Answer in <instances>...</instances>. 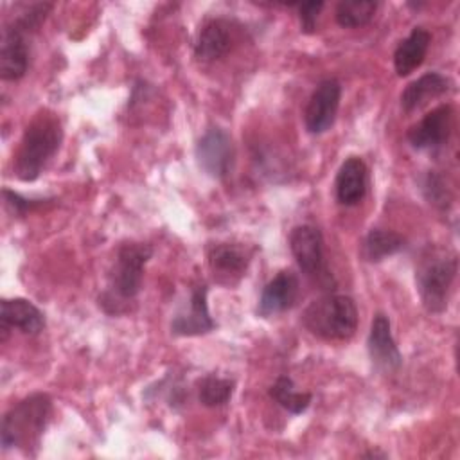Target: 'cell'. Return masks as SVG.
<instances>
[{
  "instance_id": "6da1fadb",
  "label": "cell",
  "mask_w": 460,
  "mask_h": 460,
  "mask_svg": "<svg viewBox=\"0 0 460 460\" xmlns=\"http://www.w3.org/2000/svg\"><path fill=\"white\" fill-rule=\"evenodd\" d=\"M63 138L59 119L50 111H40L25 128L20 140L13 171L22 181L40 176L45 164L56 155Z\"/></svg>"
},
{
  "instance_id": "7a4b0ae2",
  "label": "cell",
  "mask_w": 460,
  "mask_h": 460,
  "mask_svg": "<svg viewBox=\"0 0 460 460\" xmlns=\"http://www.w3.org/2000/svg\"><path fill=\"white\" fill-rule=\"evenodd\" d=\"M50 408V397L41 392L11 406L2 419V449H22L34 455L49 422Z\"/></svg>"
},
{
  "instance_id": "3957f363",
  "label": "cell",
  "mask_w": 460,
  "mask_h": 460,
  "mask_svg": "<svg viewBox=\"0 0 460 460\" xmlns=\"http://www.w3.org/2000/svg\"><path fill=\"white\" fill-rule=\"evenodd\" d=\"M151 255L153 248L146 243H124L119 246L108 289L99 298L104 309L119 313L124 304L131 302L140 293L144 266Z\"/></svg>"
},
{
  "instance_id": "277c9868",
  "label": "cell",
  "mask_w": 460,
  "mask_h": 460,
  "mask_svg": "<svg viewBox=\"0 0 460 460\" xmlns=\"http://www.w3.org/2000/svg\"><path fill=\"white\" fill-rule=\"evenodd\" d=\"M302 323L322 340L343 341L358 329V307L347 295H325L305 307Z\"/></svg>"
},
{
  "instance_id": "5b68a950",
  "label": "cell",
  "mask_w": 460,
  "mask_h": 460,
  "mask_svg": "<svg viewBox=\"0 0 460 460\" xmlns=\"http://www.w3.org/2000/svg\"><path fill=\"white\" fill-rule=\"evenodd\" d=\"M456 270V255L444 250H429L419 261L415 282L420 300L429 313H440L446 309Z\"/></svg>"
},
{
  "instance_id": "8992f818",
  "label": "cell",
  "mask_w": 460,
  "mask_h": 460,
  "mask_svg": "<svg viewBox=\"0 0 460 460\" xmlns=\"http://www.w3.org/2000/svg\"><path fill=\"white\" fill-rule=\"evenodd\" d=\"M43 23V16L34 7H25L11 20L2 32L0 47V75L4 81H18L29 68L27 34Z\"/></svg>"
},
{
  "instance_id": "52a82bcc",
  "label": "cell",
  "mask_w": 460,
  "mask_h": 460,
  "mask_svg": "<svg viewBox=\"0 0 460 460\" xmlns=\"http://www.w3.org/2000/svg\"><path fill=\"white\" fill-rule=\"evenodd\" d=\"M341 99V84L329 77L318 83L314 92L309 97V102L304 111V122L309 133L320 135L325 133L336 120V113Z\"/></svg>"
},
{
  "instance_id": "ba28073f",
  "label": "cell",
  "mask_w": 460,
  "mask_h": 460,
  "mask_svg": "<svg viewBox=\"0 0 460 460\" xmlns=\"http://www.w3.org/2000/svg\"><path fill=\"white\" fill-rule=\"evenodd\" d=\"M199 167L212 178L223 180L234 165V144L228 133L221 128H210L196 146Z\"/></svg>"
},
{
  "instance_id": "9c48e42d",
  "label": "cell",
  "mask_w": 460,
  "mask_h": 460,
  "mask_svg": "<svg viewBox=\"0 0 460 460\" xmlns=\"http://www.w3.org/2000/svg\"><path fill=\"white\" fill-rule=\"evenodd\" d=\"M453 129V106L440 104L408 129L413 149H437L444 146Z\"/></svg>"
},
{
  "instance_id": "30bf717a",
  "label": "cell",
  "mask_w": 460,
  "mask_h": 460,
  "mask_svg": "<svg viewBox=\"0 0 460 460\" xmlns=\"http://www.w3.org/2000/svg\"><path fill=\"white\" fill-rule=\"evenodd\" d=\"M289 248L296 264L307 275H318L323 270V237L313 225H298L289 234Z\"/></svg>"
},
{
  "instance_id": "8fae6325",
  "label": "cell",
  "mask_w": 460,
  "mask_h": 460,
  "mask_svg": "<svg viewBox=\"0 0 460 460\" xmlns=\"http://www.w3.org/2000/svg\"><path fill=\"white\" fill-rule=\"evenodd\" d=\"M207 286L196 284L190 291L189 311L178 313L171 322V332L176 336H199L210 332L216 323L208 313L207 304Z\"/></svg>"
},
{
  "instance_id": "7c38bea8",
  "label": "cell",
  "mask_w": 460,
  "mask_h": 460,
  "mask_svg": "<svg viewBox=\"0 0 460 460\" xmlns=\"http://www.w3.org/2000/svg\"><path fill=\"white\" fill-rule=\"evenodd\" d=\"M298 296V277L291 270L279 271L262 289L257 313L261 316L279 314L289 309Z\"/></svg>"
},
{
  "instance_id": "4fadbf2b",
  "label": "cell",
  "mask_w": 460,
  "mask_h": 460,
  "mask_svg": "<svg viewBox=\"0 0 460 460\" xmlns=\"http://www.w3.org/2000/svg\"><path fill=\"white\" fill-rule=\"evenodd\" d=\"M367 347H368L370 359L377 368L395 370L401 367L402 358L394 341V336L390 331V320L383 313H377L372 320Z\"/></svg>"
},
{
  "instance_id": "5bb4252c",
  "label": "cell",
  "mask_w": 460,
  "mask_h": 460,
  "mask_svg": "<svg viewBox=\"0 0 460 460\" xmlns=\"http://www.w3.org/2000/svg\"><path fill=\"white\" fill-rule=\"evenodd\" d=\"M367 185L368 172L365 162L359 156H349L336 174V199L345 207L358 205L367 194Z\"/></svg>"
},
{
  "instance_id": "9a60e30c",
  "label": "cell",
  "mask_w": 460,
  "mask_h": 460,
  "mask_svg": "<svg viewBox=\"0 0 460 460\" xmlns=\"http://www.w3.org/2000/svg\"><path fill=\"white\" fill-rule=\"evenodd\" d=\"M250 262L244 248L230 243H217L208 248V266L221 284H234L239 280Z\"/></svg>"
},
{
  "instance_id": "2e32d148",
  "label": "cell",
  "mask_w": 460,
  "mask_h": 460,
  "mask_svg": "<svg viewBox=\"0 0 460 460\" xmlns=\"http://www.w3.org/2000/svg\"><path fill=\"white\" fill-rule=\"evenodd\" d=\"M234 43V29L228 20L216 18L207 22L198 32L194 43L196 58L203 61H214L230 52Z\"/></svg>"
},
{
  "instance_id": "e0dca14e",
  "label": "cell",
  "mask_w": 460,
  "mask_h": 460,
  "mask_svg": "<svg viewBox=\"0 0 460 460\" xmlns=\"http://www.w3.org/2000/svg\"><path fill=\"white\" fill-rule=\"evenodd\" d=\"M0 322L4 334L7 329H18L25 334H38L45 327L43 313L25 298H4Z\"/></svg>"
},
{
  "instance_id": "ac0fdd59",
  "label": "cell",
  "mask_w": 460,
  "mask_h": 460,
  "mask_svg": "<svg viewBox=\"0 0 460 460\" xmlns=\"http://www.w3.org/2000/svg\"><path fill=\"white\" fill-rule=\"evenodd\" d=\"M453 83L440 72H426L415 81H411L401 93V108L404 111H413L426 104L429 99L440 97L451 90Z\"/></svg>"
},
{
  "instance_id": "d6986e66",
  "label": "cell",
  "mask_w": 460,
  "mask_h": 460,
  "mask_svg": "<svg viewBox=\"0 0 460 460\" xmlns=\"http://www.w3.org/2000/svg\"><path fill=\"white\" fill-rule=\"evenodd\" d=\"M429 41L431 34L424 27H413V31L397 45L394 52V68L397 75H410L417 66L422 65Z\"/></svg>"
},
{
  "instance_id": "ffe728a7",
  "label": "cell",
  "mask_w": 460,
  "mask_h": 460,
  "mask_svg": "<svg viewBox=\"0 0 460 460\" xmlns=\"http://www.w3.org/2000/svg\"><path fill=\"white\" fill-rule=\"evenodd\" d=\"M404 248V237L392 230L372 228L361 244V255L368 262H379L388 255H394Z\"/></svg>"
},
{
  "instance_id": "44dd1931",
  "label": "cell",
  "mask_w": 460,
  "mask_h": 460,
  "mask_svg": "<svg viewBox=\"0 0 460 460\" xmlns=\"http://www.w3.org/2000/svg\"><path fill=\"white\" fill-rule=\"evenodd\" d=\"M270 397L279 402L284 410L289 413H302L311 404V394L309 392H296L295 383L289 376H279L277 381L270 388Z\"/></svg>"
},
{
  "instance_id": "7402d4cb",
  "label": "cell",
  "mask_w": 460,
  "mask_h": 460,
  "mask_svg": "<svg viewBox=\"0 0 460 460\" xmlns=\"http://www.w3.org/2000/svg\"><path fill=\"white\" fill-rule=\"evenodd\" d=\"M377 11V2L374 0H341L336 5V22L345 29H356L367 25Z\"/></svg>"
},
{
  "instance_id": "603a6c76",
  "label": "cell",
  "mask_w": 460,
  "mask_h": 460,
  "mask_svg": "<svg viewBox=\"0 0 460 460\" xmlns=\"http://www.w3.org/2000/svg\"><path fill=\"white\" fill-rule=\"evenodd\" d=\"M232 394H234V381L228 377L207 376L199 381V386H198L199 402L208 408L226 404L232 397Z\"/></svg>"
},
{
  "instance_id": "cb8c5ba5",
  "label": "cell",
  "mask_w": 460,
  "mask_h": 460,
  "mask_svg": "<svg viewBox=\"0 0 460 460\" xmlns=\"http://www.w3.org/2000/svg\"><path fill=\"white\" fill-rule=\"evenodd\" d=\"M4 201L7 205V208L16 214V216H23L34 208H38L40 205H43L45 199H27L23 196H20L18 192L11 190V189H4Z\"/></svg>"
},
{
  "instance_id": "d4e9b609",
  "label": "cell",
  "mask_w": 460,
  "mask_h": 460,
  "mask_svg": "<svg viewBox=\"0 0 460 460\" xmlns=\"http://www.w3.org/2000/svg\"><path fill=\"white\" fill-rule=\"evenodd\" d=\"M323 9V2H305L298 5V18H300V27L304 32L311 34L316 29V20L320 11Z\"/></svg>"
}]
</instances>
